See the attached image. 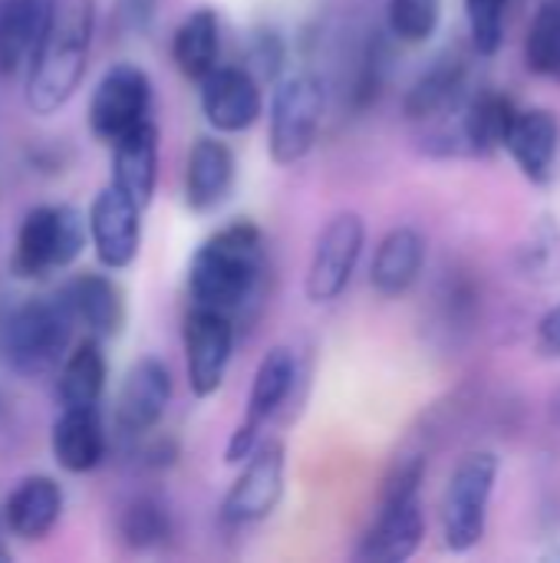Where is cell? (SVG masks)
<instances>
[{
  "label": "cell",
  "instance_id": "obj_1",
  "mask_svg": "<svg viewBox=\"0 0 560 563\" xmlns=\"http://www.w3.org/2000/svg\"><path fill=\"white\" fill-rule=\"evenodd\" d=\"M92 30H96L92 0H50L46 30L26 66L30 69L26 106L36 115L56 112L79 89L89 63Z\"/></svg>",
  "mask_w": 560,
  "mask_h": 563
},
{
  "label": "cell",
  "instance_id": "obj_2",
  "mask_svg": "<svg viewBox=\"0 0 560 563\" xmlns=\"http://www.w3.org/2000/svg\"><path fill=\"white\" fill-rule=\"evenodd\" d=\"M264 274V234L251 221L215 231L188 264V294L195 307L234 313L251 300Z\"/></svg>",
  "mask_w": 560,
  "mask_h": 563
},
{
  "label": "cell",
  "instance_id": "obj_3",
  "mask_svg": "<svg viewBox=\"0 0 560 563\" xmlns=\"http://www.w3.org/2000/svg\"><path fill=\"white\" fill-rule=\"evenodd\" d=\"M426 478V459L409 455L403 459L383 488V505L373 521V528L363 534V544L356 551V561L366 563H403L409 561L422 538H426V511H422V488Z\"/></svg>",
  "mask_w": 560,
  "mask_h": 563
},
{
  "label": "cell",
  "instance_id": "obj_4",
  "mask_svg": "<svg viewBox=\"0 0 560 563\" xmlns=\"http://www.w3.org/2000/svg\"><path fill=\"white\" fill-rule=\"evenodd\" d=\"M73 310L66 300H30L17 307L0 327L3 360L20 373H46L66 360Z\"/></svg>",
  "mask_w": 560,
  "mask_h": 563
},
{
  "label": "cell",
  "instance_id": "obj_5",
  "mask_svg": "<svg viewBox=\"0 0 560 563\" xmlns=\"http://www.w3.org/2000/svg\"><path fill=\"white\" fill-rule=\"evenodd\" d=\"M498 468V455L492 452H469L452 468L442 495V541L452 554H469L482 544Z\"/></svg>",
  "mask_w": 560,
  "mask_h": 563
},
{
  "label": "cell",
  "instance_id": "obj_6",
  "mask_svg": "<svg viewBox=\"0 0 560 563\" xmlns=\"http://www.w3.org/2000/svg\"><path fill=\"white\" fill-rule=\"evenodd\" d=\"M89 238V218L69 205H43L33 208L17 234L13 244V274L20 280H36L56 267H69Z\"/></svg>",
  "mask_w": 560,
  "mask_h": 563
},
{
  "label": "cell",
  "instance_id": "obj_7",
  "mask_svg": "<svg viewBox=\"0 0 560 563\" xmlns=\"http://www.w3.org/2000/svg\"><path fill=\"white\" fill-rule=\"evenodd\" d=\"M323 119V82L310 73L277 79L267 109V148L277 165H294L310 155Z\"/></svg>",
  "mask_w": 560,
  "mask_h": 563
},
{
  "label": "cell",
  "instance_id": "obj_8",
  "mask_svg": "<svg viewBox=\"0 0 560 563\" xmlns=\"http://www.w3.org/2000/svg\"><path fill=\"white\" fill-rule=\"evenodd\" d=\"M297 376H300V366H297V353L290 346H274V350L264 353V360L254 369V383H251V396H248V412L238 422V429L231 432L228 449H224V462L228 465H241L261 445L264 426L290 399V393L297 386Z\"/></svg>",
  "mask_w": 560,
  "mask_h": 563
},
{
  "label": "cell",
  "instance_id": "obj_9",
  "mask_svg": "<svg viewBox=\"0 0 560 563\" xmlns=\"http://www.w3.org/2000/svg\"><path fill=\"white\" fill-rule=\"evenodd\" d=\"M366 247V224L356 211H340L327 221V228L320 231L310 264H307V300L310 303H333L343 297V290L350 287L356 264L363 257Z\"/></svg>",
  "mask_w": 560,
  "mask_h": 563
},
{
  "label": "cell",
  "instance_id": "obj_10",
  "mask_svg": "<svg viewBox=\"0 0 560 563\" xmlns=\"http://www.w3.org/2000/svg\"><path fill=\"white\" fill-rule=\"evenodd\" d=\"M152 82L135 63H116L102 73L89 96V129L99 142H119L149 122Z\"/></svg>",
  "mask_w": 560,
  "mask_h": 563
},
{
  "label": "cell",
  "instance_id": "obj_11",
  "mask_svg": "<svg viewBox=\"0 0 560 563\" xmlns=\"http://www.w3.org/2000/svg\"><path fill=\"white\" fill-rule=\"evenodd\" d=\"M284 445L277 439H261V445L244 459L241 475L221 501V521L231 528H244L274 515L284 495Z\"/></svg>",
  "mask_w": 560,
  "mask_h": 563
},
{
  "label": "cell",
  "instance_id": "obj_12",
  "mask_svg": "<svg viewBox=\"0 0 560 563\" xmlns=\"http://www.w3.org/2000/svg\"><path fill=\"white\" fill-rule=\"evenodd\" d=\"M185 366H188V386L198 399H208L221 389L231 353H234V323L231 313L195 307L185 317Z\"/></svg>",
  "mask_w": 560,
  "mask_h": 563
},
{
  "label": "cell",
  "instance_id": "obj_13",
  "mask_svg": "<svg viewBox=\"0 0 560 563\" xmlns=\"http://www.w3.org/2000/svg\"><path fill=\"white\" fill-rule=\"evenodd\" d=\"M264 112L261 79L248 66H215L201 79V115L221 135L248 132Z\"/></svg>",
  "mask_w": 560,
  "mask_h": 563
},
{
  "label": "cell",
  "instance_id": "obj_14",
  "mask_svg": "<svg viewBox=\"0 0 560 563\" xmlns=\"http://www.w3.org/2000/svg\"><path fill=\"white\" fill-rule=\"evenodd\" d=\"M89 241L96 257L109 271H122L135 261L142 244V208L112 181L96 195L89 208Z\"/></svg>",
  "mask_w": 560,
  "mask_h": 563
},
{
  "label": "cell",
  "instance_id": "obj_15",
  "mask_svg": "<svg viewBox=\"0 0 560 563\" xmlns=\"http://www.w3.org/2000/svg\"><path fill=\"white\" fill-rule=\"evenodd\" d=\"M168 402H172V373L162 360L145 356L122 379L116 399V422L125 435H145L162 422Z\"/></svg>",
  "mask_w": 560,
  "mask_h": 563
},
{
  "label": "cell",
  "instance_id": "obj_16",
  "mask_svg": "<svg viewBox=\"0 0 560 563\" xmlns=\"http://www.w3.org/2000/svg\"><path fill=\"white\" fill-rule=\"evenodd\" d=\"M505 148H508V155L515 158L518 172H521L528 181L548 185V181L554 178V168H558L560 155L558 112H551V109H545V106L518 109Z\"/></svg>",
  "mask_w": 560,
  "mask_h": 563
},
{
  "label": "cell",
  "instance_id": "obj_17",
  "mask_svg": "<svg viewBox=\"0 0 560 563\" xmlns=\"http://www.w3.org/2000/svg\"><path fill=\"white\" fill-rule=\"evenodd\" d=\"M158 181V129L142 122L119 142H112V185L125 191L139 208H149Z\"/></svg>",
  "mask_w": 560,
  "mask_h": 563
},
{
  "label": "cell",
  "instance_id": "obj_18",
  "mask_svg": "<svg viewBox=\"0 0 560 563\" xmlns=\"http://www.w3.org/2000/svg\"><path fill=\"white\" fill-rule=\"evenodd\" d=\"M234 185V152L221 139H198L185 165V201L191 211H215Z\"/></svg>",
  "mask_w": 560,
  "mask_h": 563
},
{
  "label": "cell",
  "instance_id": "obj_19",
  "mask_svg": "<svg viewBox=\"0 0 560 563\" xmlns=\"http://www.w3.org/2000/svg\"><path fill=\"white\" fill-rule=\"evenodd\" d=\"M422 267H426V238L416 228L399 224L380 241V247L373 254L370 287L389 300L403 297L419 280Z\"/></svg>",
  "mask_w": 560,
  "mask_h": 563
},
{
  "label": "cell",
  "instance_id": "obj_20",
  "mask_svg": "<svg viewBox=\"0 0 560 563\" xmlns=\"http://www.w3.org/2000/svg\"><path fill=\"white\" fill-rule=\"evenodd\" d=\"M59 511H63L59 485L46 475H33L7 495L3 521H7L13 538L43 541L53 531V525L59 521Z\"/></svg>",
  "mask_w": 560,
  "mask_h": 563
},
{
  "label": "cell",
  "instance_id": "obj_21",
  "mask_svg": "<svg viewBox=\"0 0 560 563\" xmlns=\"http://www.w3.org/2000/svg\"><path fill=\"white\" fill-rule=\"evenodd\" d=\"M106 455V432L96 409H63L53 426V459L73 475L92 472Z\"/></svg>",
  "mask_w": 560,
  "mask_h": 563
},
{
  "label": "cell",
  "instance_id": "obj_22",
  "mask_svg": "<svg viewBox=\"0 0 560 563\" xmlns=\"http://www.w3.org/2000/svg\"><path fill=\"white\" fill-rule=\"evenodd\" d=\"M50 0H0V73L30 66L46 30Z\"/></svg>",
  "mask_w": 560,
  "mask_h": 563
},
{
  "label": "cell",
  "instance_id": "obj_23",
  "mask_svg": "<svg viewBox=\"0 0 560 563\" xmlns=\"http://www.w3.org/2000/svg\"><path fill=\"white\" fill-rule=\"evenodd\" d=\"M63 300L69 303L73 317L89 327L96 336H116L125 323V300H122V290L102 277V274H83L76 277Z\"/></svg>",
  "mask_w": 560,
  "mask_h": 563
},
{
  "label": "cell",
  "instance_id": "obj_24",
  "mask_svg": "<svg viewBox=\"0 0 560 563\" xmlns=\"http://www.w3.org/2000/svg\"><path fill=\"white\" fill-rule=\"evenodd\" d=\"M218 53H221L218 13L208 7L191 10L172 36V59H175L178 73L201 82L218 66Z\"/></svg>",
  "mask_w": 560,
  "mask_h": 563
},
{
  "label": "cell",
  "instance_id": "obj_25",
  "mask_svg": "<svg viewBox=\"0 0 560 563\" xmlns=\"http://www.w3.org/2000/svg\"><path fill=\"white\" fill-rule=\"evenodd\" d=\"M106 389V356L96 340H83L59 366L56 399L63 409H96Z\"/></svg>",
  "mask_w": 560,
  "mask_h": 563
},
{
  "label": "cell",
  "instance_id": "obj_26",
  "mask_svg": "<svg viewBox=\"0 0 560 563\" xmlns=\"http://www.w3.org/2000/svg\"><path fill=\"white\" fill-rule=\"evenodd\" d=\"M515 115H518V106L505 92H495V89L479 92L465 106V115H462V135H465L469 148L472 152L505 148Z\"/></svg>",
  "mask_w": 560,
  "mask_h": 563
},
{
  "label": "cell",
  "instance_id": "obj_27",
  "mask_svg": "<svg viewBox=\"0 0 560 563\" xmlns=\"http://www.w3.org/2000/svg\"><path fill=\"white\" fill-rule=\"evenodd\" d=\"M465 89V66L459 59H439L432 69H426L409 96H406V115L409 119H432L439 112H446L449 106L459 102Z\"/></svg>",
  "mask_w": 560,
  "mask_h": 563
},
{
  "label": "cell",
  "instance_id": "obj_28",
  "mask_svg": "<svg viewBox=\"0 0 560 563\" xmlns=\"http://www.w3.org/2000/svg\"><path fill=\"white\" fill-rule=\"evenodd\" d=\"M525 66L538 76H560V0H541L525 36Z\"/></svg>",
  "mask_w": 560,
  "mask_h": 563
},
{
  "label": "cell",
  "instance_id": "obj_29",
  "mask_svg": "<svg viewBox=\"0 0 560 563\" xmlns=\"http://www.w3.org/2000/svg\"><path fill=\"white\" fill-rule=\"evenodd\" d=\"M442 20V0H389L386 23L399 43H426Z\"/></svg>",
  "mask_w": 560,
  "mask_h": 563
},
{
  "label": "cell",
  "instance_id": "obj_30",
  "mask_svg": "<svg viewBox=\"0 0 560 563\" xmlns=\"http://www.w3.org/2000/svg\"><path fill=\"white\" fill-rule=\"evenodd\" d=\"M505 3L508 0H465V20L472 46L482 56H495L505 40Z\"/></svg>",
  "mask_w": 560,
  "mask_h": 563
},
{
  "label": "cell",
  "instance_id": "obj_31",
  "mask_svg": "<svg viewBox=\"0 0 560 563\" xmlns=\"http://www.w3.org/2000/svg\"><path fill=\"white\" fill-rule=\"evenodd\" d=\"M122 534L132 548H155L168 538V518L155 501H135L125 511Z\"/></svg>",
  "mask_w": 560,
  "mask_h": 563
},
{
  "label": "cell",
  "instance_id": "obj_32",
  "mask_svg": "<svg viewBox=\"0 0 560 563\" xmlns=\"http://www.w3.org/2000/svg\"><path fill=\"white\" fill-rule=\"evenodd\" d=\"M251 63L248 66L257 79H277L281 66H284V46L274 33H257L254 46H251Z\"/></svg>",
  "mask_w": 560,
  "mask_h": 563
},
{
  "label": "cell",
  "instance_id": "obj_33",
  "mask_svg": "<svg viewBox=\"0 0 560 563\" xmlns=\"http://www.w3.org/2000/svg\"><path fill=\"white\" fill-rule=\"evenodd\" d=\"M158 0H116V16L125 33H142L155 16Z\"/></svg>",
  "mask_w": 560,
  "mask_h": 563
},
{
  "label": "cell",
  "instance_id": "obj_34",
  "mask_svg": "<svg viewBox=\"0 0 560 563\" xmlns=\"http://www.w3.org/2000/svg\"><path fill=\"white\" fill-rule=\"evenodd\" d=\"M538 350L560 360V303L538 320Z\"/></svg>",
  "mask_w": 560,
  "mask_h": 563
},
{
  "label": "cell",
  "instance_id": "obj_35",
  "mask_svg": "<svg viewBox=\"0 0 560 563\" xmlns=\"http://www.w3.org/2000/svg\"><path fill=\"white\" fill-rule=\"evenodd\" d=\"M551 406H554V416H558V419H560V389H558V393H554V399H551Z\"/></svg>",
  "mask_w": 560,
  "mask_h": 563
}]
</instances>
